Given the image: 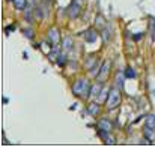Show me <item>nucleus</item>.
Returning <instances> with one entry per match:
<instances>
[{
    "instance_id": "16",
    "label": "nucleus",
    "mask_w": 155,
    "mask_h": 147,
    "mask_svg": "<svg viewBox=\"0 0 155 147\" xmlns=\"http://www.w3.org/2000/svg\"><path fill=\"white\" fill-rule=\"evenodd\" d=\"M56 57H59V56H57V47L54 45V47H53V51L48 54V59H50V60H56Z\"/></svg>"
},
{
    "instance_id": "20",
    "label": "nucleus",
    "mask_w": 155,
    "mask_h": 147,
    "mask_svg": "<svg viewBox=\"0 0 155 147\" xmlns=\"http://www.w3.org/2000/svg\"><path fill=\"white\" fill-rule=\"evenodd\" d=\"M26 20H27V21H30V20H32V11L26 12ZM30 23H32V21H30Z\"/></svg>"
},
{
    "instance_id": "17",
    "label": "nucleus",
    "mask_w": 155,
    "mask_h": 147,
    "mask_svg": "<svg viewBox=\"0 0 155 147\" xmlns=\"http://www.w3.org/2000/svg\"><path fill=\"white\" fill-rule=\"evenodd\" d=\"M23 33H24V36H26V38H29V39H33V30H24Z\"/></svg>"
},
{
    "instance_id": "13",
    "label": "nucleus",
    "mask_w": 155,
    "mask_h": 147,
    "mask_svg": "<svg viewBox=\"0 0 155 147\" xmlns=\"http://www.w3.org/2000/svg\"><path fill=\"white\" fill-rule=\"evenodd\" d=\"M78 14H80V6L74 2L72 3V8H71V18H75Z\"/></svg>"
},
{
    "instance_id": "19",
    "label": "nucleus",
    "mask_w": 155,
    "mask_h": 147,
    "mask_svg": "<svg viewBox=\"0 0 155 147\" xmlns=\"http://www.w3.org/2000/svg\"><path fill=\"white\" fill-rule=\"evenodd\" d=\"M142 38H143V33H136V35L133 36V39H134V41H140Z\"/></svg>"
},
{
    "instance_id": "7",
    "label": "nucleus",
    "mask_w": 155,
    "mask_h": 147,
    "mask_svg": "<svg viewBox=\"0 0 155 147\" xmlns=\"http://www.w3.org/2000/svg\"><path fill=\"white\" fill-rule=\"evenodd\" d=\"M83 36H84V39H86L87 42H95V41H97V38H98V35H97V32H95L94 29L86 30V32L83 33Z\"/></svg>"
},
{
    "instance_id": "8",
    "label": "nucleus",
    "mask_w": 155,
    "mask_h": 147,
    "mask_svg": "<svg viewBox=\"0 0 155 147\" xmlns=\"http://www.w3.org/2000/svg\"><path fill=\"white\" fill-rule=\"evenodd\" d=\"M98 128L111 132V122H110L108 119H100V122H98Z\"/></svg>"
},
{
    "instance_id": "2",
    "label": "nucleus",
    "mask_w": 155,
    "mask_h": 147,
    "mask_svg": "<svg viewBox=\"0 0 155 147\" xmlns=\"http://www.w3.org/2000/svg\"><path fill=\"white\" fill-rule=\"evenodd\" d=\"M119 105H120V93L116 87H113V89H110L108 96L105 99V107H107V110H114Z\"/></svg>"
},
{
    "instance_id": "4",
    "label": "nucleus",
    "mask_w": 155,
    "mask_h": 147,
    "mask_svg": "<svg viewBox=\"0 0 155 147\" xmlns=\"http://www.w3.org/2000/svg\"><path fill=\"white\" fill-rule=\"evenodd\" d=\"M110 65H111V63H110V60H105V62L101 63V68H103V69L100 71V74H98V77H97V78H98V81H101V83L105 81V78L108 77V72H110Z\"/></svg>"
},
{
    "instance_id": "21",
    "label": "nucleus",
    "mask_w": 155,
    "mask_h": 147,
    "mask_svg": "<svg viewBox=\"0 0 155 147\" xmlns=\"http://www.w3.org/2000/svg\"><path fill=\"white\" fill-rule=\"evenodd\" d=\"M14 29H15V26H8V27L5 29V32H6V33H9V32H12Z\"/></svg>"
},
{
    "instance_id": "12",
    "label": "nucleus",
    "mask_w": 155,
    "mask_h": 147,
    "mask_svg": "<svg viewBox=\"0 0 155 147\" xmlns=\"http://www.w3.org/2000/svg\"><path fill=\"white\" fill-rule=\"evenodd\" d=\"M72 45H74V41H72V38H69V36H65V39H63V48L66 50V51H69V50L72 48Z\"/></svg>"
},
{
    "instance_id": "5",
    "label": "nucleus",
    "mask_w": 155,
    "mask_h": 147,
    "mask_svg": "<svg viewBox=\"0 0 155 147\" xmlns=\"http://www.w3.org/2000/svg\"><path fill=\"white\" fill-rule=\"evenodd\" d=\"M47 39H48V42H50V45H51V47H54V45H57V44H59L60 36H59V30H57L56 27H51V29L48 30Z\"/></svg>"
},
{
    "instance_id": "9",
    "label": "nucleus",
    "mask_w": 155,
    "mask_h": 147,
    "mask_svg": "<svg viewBox=\"0 0 155 147\" xmlns=\"http://www.w3.org/2000/svg\"><path fill=\"white\" fill-rule=\"evenodd\" d=\"M125 78L127 77H125V74L122 71H117L116 72V86H117V89H122V86H124L122 83L125 81Z\"/></svg>"
},
{
    "instance_id": "1",
    "label": "nucleus",
    "mask_w": 155,
    "mask_h": 147,
    "mask_svg": "<svg viewBox=\"0 0 155 147\" xmlns=\"http://www.w3.org/2000/svg\"><path fill=\"white\" fill-rule=\"evenodd\" d=\"M91 90H92V86L87 83V80L84 78H78L75 80L74 86H72V92L75 96H80V98H87L91 96Z\"/></svg>"
},
{
    "instance_id": "11",
    "label": "nucleus",
    "mask_w": 155,
    "mask_h": 147,
    "mask_svg": "<svg viewBox=\"0 0 155 147\" xmlns=\"http://www.w3.org/2000/svg\"><path fill=\"white\" fill-rule=\"evenodd\" d=\"M14 6L17 11H24L27 6V0H14Z\"/></svg>"
},
{
    "instance_id": "6",
    "label": "nucleus",
    "mask_w": 155,
    "mask_h": 147,
    "mask_svg": "<svg viewBox=\"0 0 155 147\" xmlns=\"http://www.w3.org/2000/svg\"><path fill=\"white\" fill-rule=\"evenodd\" d=\"M108 131H105V129H101V128H98V137L105 141V144H114V140H111L110 137H108Z\"/></svg>"
},
{
    "instance_id": "3",
    "label": "nucleus",
    "mask_w": 155,
    "mask_h": 147,
    "mask_svg": "<svg viewBox=\"0 0 155 147\" xmlns=\"http://www.w3.org/2000/svg\"><path fill=\"white\" fill-rule=\"evenodd\" d=\"M143 134H145V138L154 141V138H155V116H148L146 123H145V128H143Z\"/></svg>"
},
{
    "instance_id": "22",
    "label": "nucleus",
    "mask_w": 155,
    "mask_h": 147,
    "mask_svg": "<svg viewBox=\"0 0 155 147\" xmlns=\"http://www.w3.org/2000/svg\"><path fill=\"white\" fill-rule=\"evenodd\" d=\"M8 2H14V0H8Z\"/></svg>"
},
{
    "instance_id": "10",
    "label": "nucleus",
    "mask_w": 155,
    "mask_h": 147,
    "mask_svg": "<svg viewBox=\"0 0 155 147\" xmlns=\"http://www.w3.org/2000/svg\"><path fill=\"white\" fill-rule=\"evenodd\" d=\"M100 110H101V107H100L98 104H92V105H87V113H89L91 116H98Z\"/></svg>"
},
{
    "instance_id": "14",
    "label": "nucleus",
    "mask_w": 155,
    "mask_h": 147,
    "mask_svg": "<svg viewBox=\"0 0 155 147\" xmlns=\"http://www.w3.org/2000/svg\"><path fill=\"white\" fill-rule=\"evenodd\" d=\"M124 74H125L127 78H136V72H134V69L131 66H127L125 71H124Z\"/></svg>"
},
{
    "instance_id": "18",
    "label": "nucleus",
    "mask_w": 155,
    "mask_h": 147,
    "mask_svg": "<svg viewBox=\"0 0 155 147\" xmlns=\"http://www.w3.org/2000/svg\"><path fill=\"white\" fill-rule=\"evenodd\" d=\"M39 11H41L39 8H36V9H35V15H36V20H41V18H42V12H39Z\"/></svg>"
},
{
    "instance_id": "15",
    "label": "nucleus",
    "mask_w": 155,
    "mask_h": 147,
    "mask_svg": "<svg viewBox=\"0 0 155 147\" xmlns=\"http://www.w3.org/2000/svg\"><path fill=\"white\" fill-rule=\"evenodd\" d=\"M95 26H97L98 29H104L105 23H104V18L101 17V15H98V17H97V23H95Z\"/></svg>"
}]
</instances>
